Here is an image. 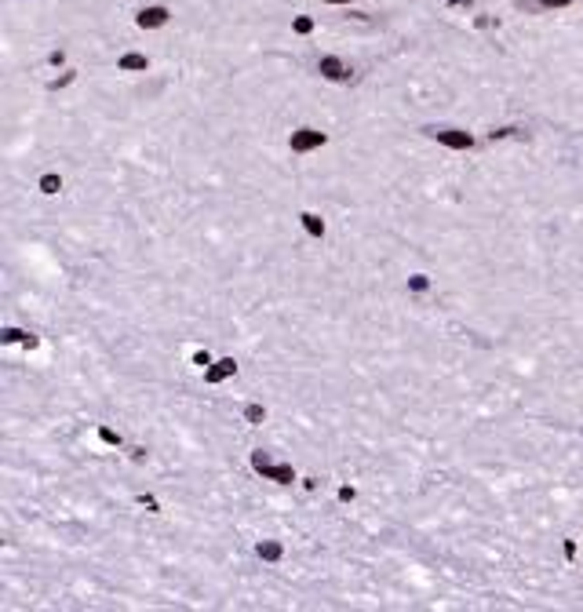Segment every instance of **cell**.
Returning <instances> with one entry per match:
<instances>
[{
  "label": "cell",
  "mask_w": 583,
  "mask_h": 612,
  "mask_svg": "<svg viewBox=\"0 0 583 612\" xmlns=\"http://www.w3.org/2000/svg\"><path fill=\"white\" fill-rule=\"evenodd\" d=\"M354 496H357V492H354V488H350V485H343V488H340V500H343V503H350Z\"/></svg>",
  "instance_id": "cell-21"
},
{
  "label": "cell",
  "mask_w": 583,
  "mask_h": 612,
  "mask_svg": "<svg viewBox=\"0 0 583 612\" xmlns=\"http://www.w3.org/2000/svg\"><path fill=\"white\" fill-rule=\"evenodd\" d=\"M409 288H412V292H426V288H431V278H426V273H412V278H409Z\"/></svg>",
  "instance_id": "cell-15"
},
{
  "label": "cell",
  "mask_w": 583,
  "mask_h": 612,
  "mask_svg": "<svg viewBox=\"0 0 583 612\" xmlns=\"http://www.w3.org/2000/svg\"><path fill=\"white\" fill-rule=\"evenodd\" d=\"M317 73H321L325 80H332V84L350 80V66L343 63L340 55H321V58H317Z\"/></svg>",
  "instance_id": "cell-4"
},
{
  "label": "cell",
  "mask_w": 583,
  "mask_h": 612,
  "mask_svg": "<svg viewBox=\"0 0 583 612\" xmlns=\"http://www.w3.org/2000/svg\"><path fill=\"white\" fill-rule=\"evenodd\" d=\"M58 190H63V179H58L55 172L41 175V194H58Z\"/></svg>",
  "instance_id": "cell-11"
},
{
  "label": "cell",
  "mask_w": 583,
  "mask_h": 612,
  "mask_svg": "<svg viewBox=\"0 0 583 612\" xmlns=\"http://www.w3.org/2000/svg\"><path fill=\"white\" fill-rule=\"evenodd\" d=\"M48 63H51V66H63V63H66V55H63V51H51V55H48Z\"/></svg>",
  "instance_id": "cell-20"
},
{
  "label": "cell",
  "mask_w": 583,
  "mask_h": 612,
  "mask_svg": "<svg viewBox=\"0 0 583 612\" xmlns=\"http://www.w3.org/2000/svg\"><path fill=\"white\" fill-rule=\"evenodd\" d=\"M237 372V364H233V357H223V361H211L208 369H204V383H223V379H230Z\"/></svg>",
  "instance_id": "cell-6"
},
{
  "label": "cell",
  "mask_w": 583,
  "mask_h": 612,
  "mask_svg": "<svg viewBox=\"0 0 583 612\" xmlns=\"http://www.w3.org/2000/svg\"><path fill=\"white\" fill-rule=\"evenodd\" d=\"M29 332H22V328H15V325H8V328H0V343H22Z\"/></svg>",
  "instance_id": "cell-12"
},
{
  "label": "cell",
  "mask_w": 583,
  "mask_h": 612,
  "mask_svg": "<svg viewBox=\"0 0 583 612\" xmlns=\"http://www.w3.org/2000/svg\"><path fill=\"white\" fill-rule=\"evenodd\" d=\"M125 73H146L149 70V58L139 55V51H128V55H120V63H117Z\"/></svg>",
  "instance_id": "cell-7"
},
{
  "label": "cell",
  "mask_w": 583,
  "mask_h": 612,
  "mask_svg": "<svg viewBox=\"0 0 583 612\" xmlns=\"http://www.w3.org/2000/svg\"><path fill=\"white\" fill-rule=\"evenodd\" d=\"M426 135L438 139L448 149H471L474 146V135L471 132H459V128H426Z\"/></svg>",
  "instance_id": "cell-3"
},
{
  "label": "cell",
  "mask_w": 583,
  "mask_h": 612,
  "mask_svg": "<svg viewBox=\"0 0 583 612\" xmlns=\"http://www.w3.org/2000/svg\"><path fill=\"white\" fill-rule=\"evenodd\" d=\"M518 132H521V128H514V125H503V128H493V132H488V139L496 142V139H510V135H518Z\"/></svg>",
  "instance_id": "cell-16"
},
{
  "label": "cell",
  "mask_w": 583,
  "mask_h": 612,
  "mask_svg": "<svg viewBox=\"0 0 583 612\" xmlns=\"http://www.w3.org/2000/svg\"><path fill=\"white\" fill-rule=\"evenodd\" d=\"M325 4H350V0H325Z\"/></svg>",
  "instance_id": "cell-26"
},
{
  "label": "cell",
  "mask_w": 583,
  "mask_h": 612,
  "mask_svg": "<svg viewBox=\"0 0 583 612\" xmlns=\"http://www.w3.org/2000/svg\"><path fill=\"white\" fill-rule=\"evenodd\" d=\"M572 0H521V11H555V8H569Z\"/></svg>",
  "instance_id": "cell-8"
},
{
  "label": "cell",
  "mask_w": 583,
  "mask_h": 612,
  "mask_svg": "<svg viewBox=\"0 0 583 612\" xmlns=\"http://www.w3.org/2000/svg\"><path fill=\"white\" fill-rule=\"evenodd\" d=\"M194 364H197V369H208V364H211V354H208V350H197V354H194Z\"/></svg>",
  "instance_id": "cell-19"
},
{
  "label": "cell",
  "mask_w": 583,
  "mask_h": 612,
  "mask_svg": "<svg viewBox=\"0 0 583 612\" xmlns=\"http://www.w3.org/2000/svg\"><path fill=\"white\" fill-rule=\"evenodd\" d=\"M292 29H295L299 37H306V33H314V19H306V15H299V19L292 22Z\"/></svg>",
  "instance_id": "cell-13"
},
{
  "label": "cell",
  "mask_w": 583,
  "mask_h": 612,
  "mask_svg": "<svg viewBox=\"0 0 583 612\" xmlns=\"http://www.w3.org/2000/svg\"><path fill=\"white\" fill-rule=\"evenodd\" d=\"M99 438H103L106 445H120V434H113L110 426H99Z\"/></svg>",
  "instance_id": "cell-18"
},
{
  "label": "cell",
  "mask_w": 583,
  "mask_h": 612,
  "mask_svg": "<svg viewBox=\"0 0 583 612\" xmlns=\"http://www.w3.org/2000/svg\"><path fill=\"white\" fill-rule=\"evenodd\" d=\"M168 19H172V11H168L164 4H149V8H142V11L135 15L139 29H161V26H168Z\"/></svg>",
  "instance_id": "cell-5"
},
{
  "label": "cell",
  "mask_w": 583,
  "mask_h": 612,
  "mask_svg": "<svg viewBox=\"0 0 583 612\" xmlns=\"http://www.w3.org/2000/svg\"><path fill=\"white\" fill-rule=\"evenodd\" d=\"M244 419H248V423H263L266 419V408L263 405H244Z\"/></svg>",
  "instance_id": "cell-14"
},
{
  "label": "cell",
  "mask_w": 583,
  "mask_h": 612,
  "mask_svg": "<svg viewBox=\"0 0 583 612\" xmlns=\"http://www.w3.org/2000/svg\"><path fill=\"white\" fill-rule=\"evenodd\" d=\"M139 503H142L146 510H157V500H153V496H139Z\"/></svg>",
  "instance_id": "cell-23"
},
{
  "label": "cell",
  "mask_w": 583,
  "mask_h": 612,
  "mask_svg": "<svg viewBox=\"0 0 583 612\" xmlns=\"http://www.w3.org/2000/svg\"><path fill=\"white\" fill-rule=\"evenodd\" d=\"M22 347H26V350H37V347H41V339H37V335H26Z\"/></svg>",
  "instance_id": "cell-22"
},
{
  "label": "cell",
  "mask_w": 583,
  "mask_h": 612,
  "mask_svg": "<svg viewBox=\"0 0 583 612\" xmlns=\"http://www.w3.org/2000/svg\"><path fill=\"white\" fill-rule=\"evenodd\" d=\"M325 142H328V135L317 132V128H299V132H292V139H288L292 153H310V149H321Z\"/></svg>",
  "instance_id": "cell-2"
},
{
  "label": "cell",
  "mask_w": 583,
  "mask_h": 612,
  "mask_svg": "<svg viewBox=\"0 0 583 612\" xmlns=\"http://www.w3.org/2000/svg\"><path fill=\"white\" fill-rule=\"evenodd\" d=\"M73 77H77V73H73V70H66V73H63V77H55V80H51V91H58V88H66V84H70V80H73Z\"/></svg>",
  "instance_id": "cell-17"
},
{
  "label": "cell",
  "mask_w": 583,
  "mask_h": 612,
  "mask_svg": "<svg viewBox=\"0 0 583 612\" xmlns=\"http://www.w3.org/2000/svg\"><path fill=\"white\" fill-rule=\"evenodd\" d=\"M474 0H448V8H471Z\"/></svg>",
  "instance_id": "cell-25"
},
{
  "label": "cell",
  "mask_w": 583,
  "mask_h": 612,
  "mask_svg": "<svg viewBox=\"0 0 583 612\" xmlns=\"http://www.w3.org/2000/svg\"><path fill=\"white\" fill-rule=\"evenodd\" d=\"M252 470L263 474L266 481H278V485H292L295 481V470L288 463H273L266 452H252Z\"/></svg>",
  "instance_id": "cell-1"
},
{
  "label": "cell",
  "mask_w": 583,
  "mask_h": 612,
  "mask_svg": "<svg viewBox=\"0 0 583 612\" xmlns=\"http://www.w3.org/2000/svg\"><path fill=\"white\" fill-rule=\"evenodd\" d=\"M299 223H303V230L310 233V237H325V219L317 216V211H303Z\"/></svg>",
  "instance_id": "cell-9"
},
{
  "label": "cell",
  "mask_w": 583,
  "mask_h": 612,
  "mask_svg": "<svg viewBox=\"0 0 583 612\" xmlns=\"http://www.w3.org/2000/svg\"><path fill=\"white\" fill-rule=\"evenodd\" d=\"M256 554H259L263 561H281V554H285V550H281V543L266 539V543H259V547H256Z\"/></svg>",
  "instance_id": "cell-10"
},
{
  "label": "cell",
  "mask_w": 583,
  "mask_h": 612,
  "mask_svg": "<svg viewBox=\"0 0 583 612\" xmlns=\"http://www.w3.org/2000/svg\"><path fill=\"white\" fill-rule=\"evenodd\" d=\"M565 558H569V561L576 558V543H572V539H565Z\"/></svg>",
  "instance_id": "cell-24"
}]
</instances>
